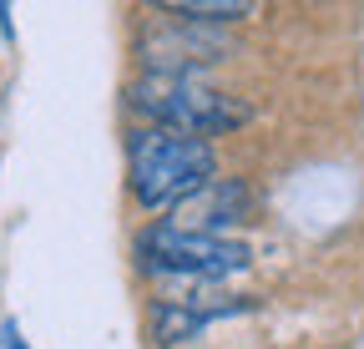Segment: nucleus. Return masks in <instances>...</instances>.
Masks as SVG:
<instances>
[{"instance_id":"1","label":"nucleus","mask_w":364,"mask_h":349,"mask_svg":"<svg viewBox=\"0 0 364 349\" xmlns=\"http://www.w3.org/2000/svg\"><path fill=\"white\" fill-rule=\"evenodd\" d=\"M208 183H218V147L213 142L162 132V127H132L127 132V188L142 213L182 208Z\"/></svg>"},{"instance_id":"2","label":"nucleus","mask_w":364,"mask_h":349,"mask_svg":"<svg viewBox=\"0 0 364 349\" xmlns=\"http://www.w3.org/2000/svg\"><path fill=\"white\" fill-rule=\"evenodd\" d=\"M132 112L142 117V127H162V132H182V137H228L248 127V107L238 97L218 92V86L198 81V76H167V71H142L132 86Z\"/></svg>"},{"instance_id":"3","label":"nucleus","mask_w":364,"mask_h":349,"mask_svg":"<svg viewBox=\"0 0 364 349\" xmlns=\"http://www.w3.org/2000/svg\"><path fill=\"white\" fill-rule=\"evenodd\" d=\"M253 269V248L243 238H218V233H188L172 223H152L136 233V274L162 279V284H188V289H218Z\"/></svg>"},{"instance_id":"4","label":"nucleus","mask_w":364,"mask_h":349,"mask_svg":"<svg viewBox=\"0 0 364 349\" xmlns=\"http://www.w3.org/2000/svg\"><path fill=\"white\" fill-rule=\"evenodd\" d=\"M248 309H253V299H243V294H208V289L162 294V299L147 304V339L157 349H172V344L198 339L208 324L233 319V314H248Z\"/></svg>"},{"instance_id":"5","label":"nucleus","mask_w":364,"mask_h":349,"mask_svg":"<svg viewBox=\"0 0 364 349\" xmlns=\"http://www.w3.org/2000/svg\"><path fill=\"white\" fill-rule=\"evenodd\" d=\"M253 218V193H248V183H238V178H218V183H208L203 193H193L188 203L177 208V218H172V228H188V233H218V238H233L228 228H238V223H248Z\"/></svg>"},{"instance_id":"6","label":"nucleus","mask_w":364,"mask_h":349,"mask_svg":"<svg viewBox=\"0 0 364 349\" xmlns=\"http://www.w3.org/2000/svg\"><path fill=\"white\" fill-rule=\"evenodd\" d=\"M167 21H188V26H223V21H243L253 16L248 0H172V6H157Z\"/></svg>"},{"instance_id":"7","label":"nucleus","mask_w":364,"mask_h":349,"mask_svg":"<svg viewBox=\"0 0 364 349\" xmlns=\"http://www.w3.org/2000/svg\"><path fill=\"white\" fill-rule=\"evenodd\" d=\"M0 349H31V344L21 339V324H16V319L0 324Z\"/></svg>"},{"instance_id":"8","label":"nucleus","mask_w":364,"mask_h":349,"mask_svg":"<svg viewBox=\"0 0 364 349\" xmlns=\"http://www.w3.org/2000/svg\"><path fill=\"white\" fill-rule=\"evenodd\" d=\"M16 26H11V6H0V41H11Z\"/></svg>"}]
</instances>
